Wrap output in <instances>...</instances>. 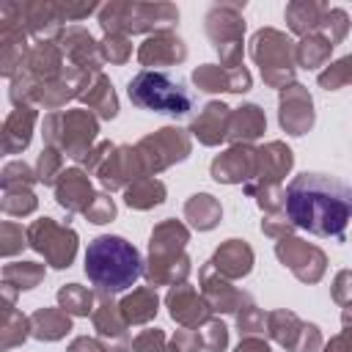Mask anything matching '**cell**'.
<instances>
[{"label":"cell","instance_id":"cell-1","mask_svg":"<svg viewBox=\"0 0 352 352\" xmlns=\"http://www.w3.org/2000/svg\"><path fill=\"white\" fill-rule=\"evenodd\" d=\"M286 217L316 236H344L352 217V190L324 173H300L286 187Z\"/></svg>","mask_w":352,"mask_h":352},{"label":"cell","instance_id":"cell-2","mask_svg":"<svg viewBox=\"0 0 352 352\" xmlns=\"http://www.w3.org/2000/svg\"><path fill=\"white\" fill-rule=\"evenodd\" d=\"M140 264L138 248L124 236L102 234L85 250V275L102 294H116L135 286V280L143 275Z\"/></svg>","mask_w":352,"mask_h":352},{"label":"cell","instance_id":"cell-3","mask_svg":"<svg viewBox=\"0 0 352 352\" xmlns=\"http://www.w3.org/2000/svg\"><path fill=\"white\" fill-rule=\"evenodd\" d=\"M190 234L182 223L176 220H165L151 231V242H148V267L143 270L148 283H176L184 280L190 272V258L184 256V245H187Z\"/></svg>","mask_w":352,"mask_h":352},{"label":"cell","instance_id":"cell-4","mask_svg":"<svg viewBox=\"0 0 352 352\" xmlns=\"http://www.w3.org/2000/svg\"><path fill=\"white\" fill-rule=\"evenodd\" d=\"M126 94L132 104H138L140 110L165 113V116H184L187 110H192V94L184 88L182 80H173L162 69L138 72L129 80Z\"/></svg>","mask_w":352,"mask_h":352},{"label":"cell","instance_id":"cell-5","mask_svg":"<svg viewBox=\"0 0 352 352\" xmlns=\"http://www.w3.org/2000/svg\"><path fill=\"white\" fill-rule=\"evenodd\" d=\"M179 22V8L170 3H107L99 8L104 33H168Z\"/></svg>","mask_w":352,"mask_h":352},{"label":"cell","instance_id":"cell-6","mask_svg":"<svg viewBox=\"0 0 352 352\" xmlns=\"http://www.w3.org/2000/svg\"><path fill=\"white\" fill-rule=\"evenodd\" d=\"M96 118L88 110H66V113H50L44 118V140L52 148L66 151L74 160H85L91 154V140L96 138Z\"/></svg>","mask_w":352,"mask_h":352},{"label":"cell","instance_id":"cell-7","mask_svg":"<svg viewBox=\"0 0 352 352\" xmlns=\"http://www.w3.org/2000/svg\"><path fill=\"white\" fill-rule=\"evenodd\" d=\"M250 58L261 66V77L272 88L292 85L294 77V44L286 33L275 28H264L250 41Z\"/></svg>","mask_w":352,"mask_h":352},{"label":"cell","instance_id":"cell-8","mask_svg":"<svg viewBox=\"0 0 352 352\" xmlns=\"http://www.w3.org/2000/svg\"><path fill=\"white\" fill-rule=\"evenodd\" d=\"M206 36L212 38L223 69H239L242 66V36H245V19L239 3H217L206 14Z\"/></svg>","mask_w":352,"mask_h":352},{"label":"cell","instance_id":"cell-9","mask_svg":"<svg viewBox=\"0 0 352 352\" xmlns=\"http://www.w3.org/2000/svg\"><path fill=\"white\" fill-rule=\"evenodd\" d=\"M28 245L38 250L55 270H63L77 253V234L66 226H58L52 217H41L28 228Z\"/></svg>","mask_w":352,"mask_h":352},{"label":"cell","instance_id":"cell-10","mask_svg":"<svg viewBox=\"0 0 352 352\" xmlns=\"http://www.w3.org/2000/svg\"><path fill=\"white\" fill-rule=\"evenodd\" d=\"M135 148H138L143 173H157V170L168 168L170 162H179L190 154V138L179 126H165V129L143 138Z\"/></svg>","mask_w":352,"mask_h":352},{"label":"cell","instance_id":"cell-11","mask_svg":"<svg viewBox=\"0 0 352 352\" xmlns=\"http://www.w3.org/2000/svg\"><path fill=\"white\" fill-rule=\"evenodd\" d=\"M0 14H8L14 16L28 33H33L36 38L47 41L52 36H60L63 33V14H60V6L58 3H50V0H28V3H3L0 6Z\"/></svg>","mask_w":352,"mask_h":352},{"label":"cell","instance_id":"cell-12","mask_svg":"<svg viewBox=\"0 0 352 352\" xmlns=\"http://www.w3.org/2000/svg\"><path fill=\"white\" fill-rule=\"evenodd\" d=\"M270 336L283 344L289 352H316L322 338L316 324H302L292 311H272L270 316Z\"/></svg>","mask_w":352,"mask_h":352},{"label":"cell","instance_id":"cell-13","mask_svg":"<svg viewBox=\"0 0 352 352\" xmlns=\"http://www.w3.org/2000/svg\"><path fill=\"white\" fill-rule=\"evenodd\" d=\"M275 253H278V258H280L300 280L314 283V280H319L322 272H324V253H322L319 248H314V245L297 239V236H283V239H278Z\"/></svg>","mask_w":352,"mask_h":352},{"label":"cell","instance_id":"cell-14","mask_svg":"<svg viewBox=\"0 0 352 352\" xmlns=\"http://www.w3.org/2000/svg\"><path fill=\"white\" fill-rule=\"evenodd\" d=\"M58 44H60V52L72 60L74 69H82V72H91V74L99 72V63H102L99 41H94V36L85 28H80V25L66 28L58 36Z\"/></svg>","mask_w":352,"mask_h":352},{"label":"cell","instance_id":"cell-15","mask_svg":"<svg viewBox=\"0 0 352 352\" xmlns=\"http://www.w3.org/2000/svg\"><path fill=\"white\" fill-rule=\"evenodd\" d=\"M258 170V148H250L245 143L228 148L226 154L214 157L212 162V176L217 182L234 184V182H248Z\"/></svg>","mask_w":352,"mask_h":352},{"label":"cell","instance_id":"cell-16","mask_svg":"<svg viewBox=\"0 0 352 352\" xmlns=\"http://www.w3.org/2000/svg\"><path fill=\"white\" fill-rule=\"evenodd\" d=\"M311 96L302 85L292 82L280 94V126L292 135H305L314 126V110Z\"/></svg>","mask_w":352,"mask_h":352},{"label":"cell","instance_id":"cell-17","mask_svg":"<svg viewBox=\"0 0 352 352\" xmlns=\"http://www.w3.org/2000/svg\"><path fill=\"white\" fill-rule=\"evenodd\" d=\"M140 173H143V165H140L138 148H132V146L116 148V151L107 154V160L99 165V182H102L107 190H118V187H124L129 179L138 182Z\"/></svg>","mask_w":352,"mask_h":352},{"label":"cell","instance_id":"cell-18","mask_svg":"<svg viewBox=\"0 0 352 352\" xmlns=\"http://www.w3.org/2000/svg\"><path fill=\"white\" fill-rule=\"evenodd\" d=\"M28 30L8 14H0V72L6 77H14L28 55V44H25Z\"/></svg>","mask_w":352,"mask_h":352},{"label":"cell","instance_id":"cell-19","mask_svg":"<svg viewBox=\"0 0 352 352\" xmlns=\"http://www.w3.org/2000/svg\"><path fill=\"white\" fill-rule=\"evenodd\" d=\"M94 324L99 330V338L104 341L107 352H126L129 349V336H126V319L121 316V308L102 297L99 311H94Z\"/></svg>","mask_w":352,"mask_h":352},{"label":"cell","instance_id":"cell-20","mask_svg":"<svg viewBox=\"0 0 352 352\" xmlns=\"http://www.w3.org/2000/svg\"><path fill=\"white\" fill-rule=\"evenodd\" d=\"M184 58H187V47L173 33H154L138 50V60L143 66H173L182 63Z\"/></svg>","mask_w":352,"mask_h":352},{"label":"cell","instance_id":"cell-21","mask_svg":"<svg viewBox=\"0 0 352 352\" xmlns=\"http://www.w3.org/2000/svg\"><path fill=\"white\" fill-rule=\"evenodd\" d=\"M192 82L201 91H234L242 94L250 88V72L248 69H223L214 63H204L192 72Z\"/></svg>","mask_w":352,"mask_h":352},{"label":"cell","instance_id":"cell-22","mask_svg":"<svg viewBox=\"0 0 352 352\" xmlns=\"http://www.w3.org/2000/svg\"><path fill=\"white\" fill-rule=\"evenodd\" d=\"M168 308H170V316L184 324V327H198L204 322H209V302L204 297L195 294V289L190 286H173L168 292Z\"/></svg>","mask_w":352,"mask_h":352},{"label":"cell","instance_id":"cell-23","mask_svg":"<svg viewBox=\"0 0 352 352\" xmlns=\"http://www.w3.org/2000/svg\"><path fill=\"white\" fill-rule=\"evenodd\" d=\"M55 198L66 212H85L88 204L96 198L91 192V182L80 168H69L55 182Z\"/></svg>","mask_w":352,"mask_h":352},{"label":"cell","instance_id":"cell-24","mask_svg":"<svg viewBox=\"0 0 352 352\" xmlns=\"http://www.w3.org/2000/svg\"><path fill=\"white\" fill-rule=\"evenodd\" d=\"M228 121H231V110L223 102H209L204 107V113L192 121L190 132L204 146H217L223 138H228Z\"/></svg>","mask_w":352,"mask_h":352},{"label":"cell","instance_id":"cell-25","mask_svg":"<svg viewBox=\"0 0 352 352\" xmlns=\"http://www.w3.org/2000/svg\"><path fill=\"white\" fill-rule=\"evenodd\" d=\"M292 168V151L283 146V143H267L258 148V182H250V184H280V179L289 173Z\"/></svg>","mask_w":352,"mask_h":352},{"label":"cell","instance_id":"cell-26","mask_svg":"<svg viewBox=\"0 0 352 352\" xmlns=\"http://www.w3.org/2000/svg\"><path fill=\"white\" fill-rule=\"evenodd\" d=\"M212 267L220 270V272L228 275V278H242V275H248L250 267H253V250H250V245L242 242V239H228L226 245L217 248V253H214V258H212Z\"/></svg>","mask_w":352,"mask_h":352},{"label":"cell","instance_id":"cell-27","mask_svg":"<svg viewBox=\"0 0 352 352\" xmlns=\"http://www.w3.org/2000/svg\"><path fill=\"white\" fill-rule=\"evenodd\" d=\"M201 280H204V297H206V302H209L212 311H236L239 302H250L248 294L231 289L220 278H212V264H206L201 270Z\"/></svg>","mask_w":352,"mask_h":352},{"label":"cell","instance_id":"cell-28","mask_svg":"<svg viewBox=\"0 0 352 352\" xmlns=\"http://www.w3.org/2000/svg\"><path fill=\"white\" fill-rule=\"evenodd\" d=\"M33 121H36V110L30 104L16 107L6 118V126H3V148H6V154H16L30 143Z\"/></svg>","mask_w":352,"mask_h":352},{"label":"cell","instance_id":"cell-29","mask_svg":"<svg viewBox=\"0 0 352 352\" xmlns=\"http://www.w3.org/2000/svg\"><path fill=\"white\" fill-rule=\"evenodd\" d=\"M327 6L324 3H316V0H294L286 6V22H289V30L297 33V36H311L319 30L322 25V16H324Z\"/></svg>","mask_w":352,"mask_h":352},{"label":"cell","instance_id":"cell-30","mask_svg":"<svg viewBox=\"0 0 352 352\" xmlns=\"http://www.w3.org/2000/svg\"><path fill=\"white\" fill-rule=\"evenodd\" d=\"M267 126V118L264 113L256 107V104H242L239 110L231 113V121H228V138L239 146V143H248V140H256Z\"/></svg>","mask_w":352,"mask_h":352},{"label":"cell","instance_id":"cell-31","mask_svg":"<svg viewBox=\"0 0 352 352\" xmlns=\"http://www.w3.org/2000/svg\"><path fill=\"white\" fill-rule=\"evenodd\" d=\"M72 330V319L63 308H38L30 316V336L38 341H58Z\"/></svg>","mask_w":352,"mask_h":352},{"label":"cell","instance_id":"cell-32","mask_svg":"<svg viewBox=\"0 0 352 352\" xmlns=\"http://www.w3.org/2000/svg\"><path fill=\"white\" fill-rule=\"evenodd\" d=\"M118 308H121V316L126 319V324H143V322L154 319V314H157V294L148 286L135 289L132 294H126L118 302Z\"/></svg>","mask_w":352,"mask_h":352},{"label":"cell","instance_id":"cell-33","mask_svg":"<svg viewBox=\"0 0 352 352\" xmlns=\"http://www.w3.org/2000/svg\"><path fill=\"white\" fill-rule=\"evenodd\" d=\"M82 99H85V102H88V107H94L102 118H116V113H118L116 91H113L110 80H107L102 72H96V74L91 77L88 91H82Z\"/></svg>","mask_w":352,"mask_h":352},{"label":"cell","instance_id":"cell-34","mask_svg":"<svg viewBox=\"0 0 352 352\" xmlns=\"http://www.w3.org/2000/svg\"><path fill=\"white\" fill-rule=\"evenodd\" d=\"M124 201L135 209H148V206H157L165 201V184L151 179V176H143L138 182H132L124 192Z\"/></svg>","mask_w":352,"mask_h":352},{"label":"cell","instance_id":"cell-35","mask_svg":"<svg viewBox=\"0 0 352 352\" xmlns=\"http://www.w3.org/2000/svg\"><path fill=\"white\" fill-rule=\"evenodd\" d=\"M184 214H187V220H190L198 231H209V228H214L217 220H220V204H217L212 195L198 192V195H192V198L187 201Z\"/></svg>","mask_w":352,"mask_h":352},{"label":"cell","instance_id":"cell-36","mask_svg":"<svg viewBox=\"0 0 352 352\" xmlns=\"http://www.w3.org/2000/svg\"><path fill=\"white\" fill-rule=\"evenodd\" d=\"M330 50H333V44L322 33H311L300 44H294V60L302 69H316L330 58Z\"/></svg>","mask_w":352,"mask_h":352},{"label":"cell","instance_id":"cell-37","mask_svg":"<svg viewBox=\"0 0 352 352\" xmlns=\"http://www.w3.org/2000/svg\"><path fill=\"white\" fill-rule=\"evenodd\" d=\"M58 302L66 314H74V316H88L94 308V294L85 289V286H77V283H69L58 292Z\"/></svg>","mask_w":352,"mask_h":352},{"label":"cell","instance_id":"cell-38","mask_svg":"<svg viewBox=\"0 0 352 352\" xmlns=\"http://www.w3.org/2000/svg\"><path fill=\"white\" fill-rule=\"evenodd\" d=\"M3 278H6L8 286H16V289H33V286L44 278V267H41V264H33V261L6 264Z\"/></svg>","mask_w":352,"mask_h":352},{"label":"cell","instance_id":"cell-39","mask_svg":"<svg viewBox=\"0 0 352 352\" xmlns=\"http://www.w3.org/2000/svg\"><path fill=\"white\" fill-rule=\"evenodd\" d=\"M28 330H30V319H25L19 311H14L8 305L6 314H3V349L25 341L28 338Z\"/></svg>","mask_w":352,"mask_h":352},{"label":"cell","instance_id":"cell-40","mask_svg":"<svg viewBox=\"0 0 352 352\" xmlns=\"http://www.w3.org/2000/svg\"><path fill=\"white\" fill-rule=\"evenodd\" d=\"M346 30H349V16H346V11H341V8H327L316 33H322V36L336 47V44L346 36Z\"/></svg>","mask_w":352,"mask_h":352},{"label":"cell","instance_id":"cell-41","mask_svg":"<svg viewBox=\"0 0 352 352\" xmlns=\"http://www.w3.org/2000/svg\"><path fill=\"white\" fill-rule=\"evenodd\" d=\"M352 82V55H344L338 58L336 63H330L322 74H319V85L327 88V91H336L341 85Z\"/></svg>","mask_w":352,"mask_h":352},{"label":"cell","instance_id":"cell-42","mask_svg":"<svg viewBox=\"0 0 352 352\" xmlns=\"http://www.w3.org/2000/svg\"><path fill=\"white\" fill-rule=\"evenodd\" d=\"M99 52H102V60L124 63L132 55V44L124 33H104V38L99 41Z\"/></svg>","mask_w":352,"mask_h":352},{"label":"cell","instance_id":"cell-43","mask_svg":"<svg viewBox=\"0 0 352 352\" xmlns=\"http://www.w3.org/2000/svg\"><path fill=\"white\" fill-rule=\"evenodd\" d=\"M36 182L33 170L25 162H8L3 168V190L6 192H19V190H30V184Z\"/></svg>","mask_w":352,"mask_h":352},{"label":"cell","instance_id":"cell-44","mask_svg":"<svg viewBox=\"0 0 352 352\" xmlns=\"http://www.w3.org/2000/svg\"><path fill=\"white\" fill-rule=\"evenodd\" d=\"M36 168H38V173H36V179H38V182H44V184H55V182H58V176L63 173V170H60V154H58V148L47 146V148L38 154Z\"/></svg>","mask_w":352,"mask_h":352},{"label":"cell","instance_id":"cell-45","mask_svg":"<svg viewBox=\"0 0 352 352\" xmlns=\"http://www.w3.org/2000/svg\"><path fill=\"white\" fill-rule=\"evenodd\" d=\"M36 209V195L30 190L19 192H6L3 195V212L6 214H30Z\"/></svg>","mask_w":352,"mask_h":352},{"label":"cell","instance_id":"cell-46","mask_svg":"<svg viewBox=\"0 0 352 352\" xmlns=\"http://www.w3.org/2000/svg\"><path fill=\"white\" fill-rule=\"evenodd\" d=\"M135 352H179L173 344L170 349H165V336L162 330H143L138 338H135Z\"/></svg>","mask_w":352,"mask_h":352},{"label":"cell","instance_id":"cell-47","mask_svg":"<svg viewBox=\"0 0 352 352\" xmlns=\"http://www.w3.org/2000/svg\"><path fill=\"white\" fill-rule=\"evenodd\" d=\"M91 223H110L113 220V214H116V204H113V198H107V195H96L91 204H88V209L82 212Z\"/></svg>","mask_w":352,"mask_h":352},{"label":"cell","instance_id":"cell-48","mask_svg":"<svg viewBox=\"0 0 352 352\" xmlns=\"http://www.w3.org/2000/svg\"><path fill=\"white\" fill-rule=\"evenodd\" d=\"M201 338H204L206 352H223V349H226V344H228V330H226V324H223V322H209Z\"/></svg>","mask_w":352,"mask_h":352},{"label":"cell","instance_id":"cell-49","mask_svg":"<svg viewBox=\"0 0 352 352\" xmlns=\"http://www.w3.org/2000/svg\"><path fill=\"white\" fill-rule=\"evenodd\" d=\"M0 231H3V248H0V250H3V256H14L16 250H22V248L28 245V242H25V239H28V234H22V228H19V226H14V223H3V228H0Z\"/></svg>","mask_w":352,"mask_h":352},{"label":"cell","instance_id":"cell-50","mask_svg":"<svg viewBox=\"0 0 352 352\" xmlns=\"http://www.w3.org/2000/svg\"><path fill=\"white\" fill-rule=\"evenodd\" d=\"M236 324L245 333H258L264 327V316L256 305H248V308H242V314H236Z\"/></svg>","mask_w":352,"mask_h":352},{"label":"cell","instance_id":"cell-51","mask_svg":"<svg viewBox=\"0 0 352 352\" xmlns=\"http://www.w3.org/2000/svg\"><path fill=\"white\" fill-rule=\"evenodd\" d=\"M333 297H336V302H341V305H352V272H349V270L338 272Z\"/></svg>","mask_w":352,"mask_h":352},{"label":"cell","instance_id":"cell-52","mask_svg":"<svg viewBox=\"0 0 352 352\" xmlns=\"http://www.w3.org/2000/svg\"><path fill=\"white\" fill-rule=\"evenodd\" d=\"M58 6H60V14H63L66 22L82 19V16H88L96 8V3H58Z\"/></svg>","mask_w":352,"mask_h":352},{"label":"cell","instance_id":"cell-53","mask_svg":"<svg viewBox=\"0 0 352 352\" xmlns=\"http://www.w3.org/2000/svg\"><path fill=\"white\" fill-rule=\"evenodd\" d=\"M289 228H292V220L289 217H270V220L261 223V231L270 234V236H278V239H283L289 234Z\"/></svg>","mask_w":352,"mask_h":352},{"label":"cell","instance_id":"cell-54","mask_svg":"<svg viewBox=\"0 0 352 352\" xmlns=\"http://www.w3.org/2000/svg\"><path fill=\"white\" fill-rule=\"evenodd\" d=\"M69 352H107V349L99 346L94 338H85V336H82V338H74V341H72Z\"/></svg>","mask_w":352,"mask_h":352},{"label":"cell","instance_id":"cell-55","mask_svg":"<svg viewBox=\"0 0 352 352\" xmlns=\"http://www.w3.org/2000/svg\"><path fill=\"white\" fill-rule=\"evenodd\" d=\"M234 352H270V346L258 338H245V341H239V346Z\"/></svg>","mask_w":352,"mask_h":352},{"label":"cell","instance_id":"cell-56","mask_svg":"<svg viewBox=\"0 0 352 352\" xmlns=\"http://www.w3.org/2000/svg\"><path fill=\"white\" fill-rule=\"evenodd\" d=\"M324 352H349V346H346L344 336H338V338H333V341L324 346Z\"/></svg>","mask_w":352,"mask_h":352},{"label":"cell","instance_id":"cell-57","mask_svg":"<svg viewBox=\"0 0 352 352\" xmlns=\"http://www.w3.org/2000/svg\"><path fill=\"white\" fill-rule=\"evenodd\" d=\"M344 341H346V346H349V352H352V327L344 330Z\"/></svg>","mask_w":352,"mask_h":352}]
</instances>
